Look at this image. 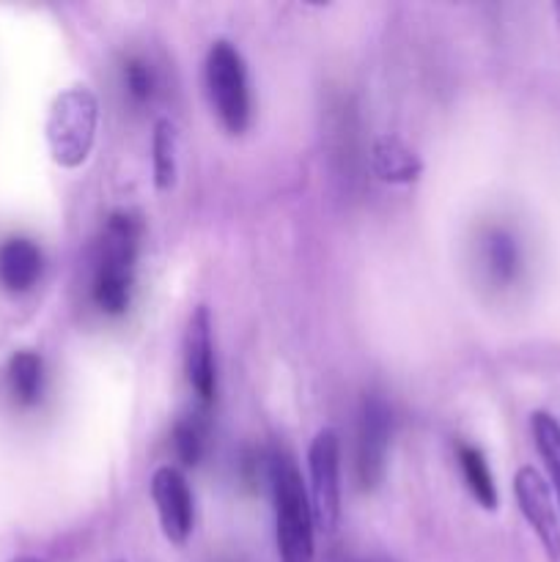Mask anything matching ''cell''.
<instances>
[{"instance_id":"12","label":"cell","mask_w":560,"mask_h":562,"mask_svg":"<svg viewBox=\"0 0 560 562\" xmlns=\"http://www.w3.org/2000/svg\"><path fill=\"white\" fill-rule=\"evenodd\" d=\"M11 398L20 406H36L44 393V360L36 351H16L5 368Z\"/></svg>"},{"instance_id":"3","label":"cell","mask_w":560,"mask_h":562,"mask_svg":"<svg viewBox=\"0 0 560 562\" xmlns=\"http://www.w3.org/2000/svg\"><path fill=\"white\" fill-rule=\"evenodd\" d=\"M99 126V102L91 88L71 86L49 104L47 146L60 168H80L91 157Z\"/></svg>"},{"instance_id":"6","label":"cell","mask_w":560,"mask_h":562,"mask_svg":"<svg viewBox=\"0 0 560 562\" xmlns=\"http://www.w3.org/2000/svg\"><path fill=\"white\" fill-rule=\"evenodd\" d=\"M514 497L522 516L536 532L538 543L552 562H560V516L549 483L536 467H519L514 475Z\"/></svg>"},{"instance_id":"15","label":"cell","mask_w":560,"mask_h":562,"mask_svg":"<svg viewBox=\"0 0 560 562\" xmlns=\"http://www.w3.org/2000/svg\"><path fill=\"white\" fill-rule=\"evenodd\" d=\"M152 168L157 190H170L176 181V126L168 119H159L154 124Z\"/></svg>"},{"instance_id":"9","label":"cell","mask_w":560,"mask_h":562,"mask_svg":"<svg viewBox=\"0 0 560 562\" xmlns=\"http://www.w3.org/2000/svg\"><path fill=\"white\" fill-rule=\"evenodd\" d=\"M184 371L187 382L195 390L198 401L209 406L217 393V373H214V344H212V313L206 305H198L190 313L184 329Z\"/></svg>"},{"instance_id":"1","label":"cell","mask_w":560,"mask_h":562,"mask_svg":"<svg viewBox=\"0 0 560 562\" xmlns=\"http://www.w3.org/2000/svg\"><path fill=\"white\" fill-rule=\"evenodd\" d=\"M275 499V541L280 562H313V508L300 470L289 456H275L269 467Z\"/></svg>"},{"instance_id":"14","label":"cell","mask_w":560,"mask_h":562,"mask_svg":"<svg viewBox=\"0 0 560 562\" xmlns=\"http://www.w3.org/2000/svg\"><path fill=\"white\" fill-rule=\"evenodd\" d=\"M530 434L536 442L538 456H541L544 467L549 475V488H552L555 499L560 508V423L555 420L549 412H533L530 417Z\"/></svg>"},{"instance_id":"18","label":"cell","mask_w":560,"mask_h":562,"mask_svg":"<svg viewBox=\"0 0 560 562\" xmlns=\"http://www.w3.org/2000/svg\"><path fill=\"white\" fill-rule=\"evenodd\" d=\"M124 82L126 91L132 93V99L137 102H146L154 93V71L143 64L141 58H130L124 64Z\"/></svg>"},{"instance_id":"19","label":"cell","mask_w":560,"mask_h":562,"mask_svg":"<svg viewBox=\"0 0 560 562\" xmlns=\"http://www.w3.org/2000/svg\"><path fill=\"white\" fill-rule=\"evenodd\" d=\"M11 562H42L38 558H16V560H11Z\"/></svg>"},{"instance_id":"4","label":"cell","mask_w":560,"mask_h":562,"mask_svg":"<svg viewBox=\"0 0 560 562\" xmlns=\"http://www.w3.org/2000/svg\"><path fill=\"white\" fill-rule=\"evenodd\" d=\"M206 88L220 124L231 135H242L250 124V88L239 49L220 38L206 53Z\"/></svg>"},{"instance_id":"2","label":"cell","mask_w":560,"mask_h":562,"mask_svg":"<svg viewBox=\"0 0 560 562\" xmlns=\"http://www.w3.org/2000/svg\"><path fill=\"white\" fill-rule=\"evenodd\" d=\"M143 223L132 212H115L108 220L99 258L97 278H93L91 296L97 307L108 316H121L130 307L132 272H135L137 241H141Z\"/></svg>"},{"instance_id":"11","label":"cell","mask_w":560,"mask_h":562,"mask_svg":"<svg viewBox=\"0 0 560 562\" xmlns=\"http://www.w3.org/2000/svg\"><path fill=\"white\" fill-rule=\"evenodd\" d=\"M371 168L388 184H410L423 173V159L401 137L382 135L371 146Z\"/></svg>"},{"instance_id":"17","label":"cell","mask_w":560,"mask_h":562,"mask_svg":"<svg viewBox=\"0 0 560 562\" xmlns=\"http://www.w3.org/2000/svg\"><path fill=\"white\" fill-rule=\"evenodd\" d=\"M173 450L184 467H195L203 456V426L198 417H184L173 428Z\"/></svg>"},{"instance_id":"10","label":"cell","mask_w":560,"mask_h":562,"mask_svg":"<svg viewBox=\"0 0 560 562\" xmlns=\"http://www.w3.org/2000/svg\"><path fill=\"white\" fill-rule=\"evenodd\" d=\"M42 269L44 256L36 241L14 236V239H5L0 245V285L11 294L31 291L36 280L42 278Z\"/></svg>"},{"instance_id":"5","label":"cell","mask_w":560,"mask_h":562,"mask_svg":"<svg viewBox=\"0 0 560 562\" xmlns=\"http://www.w3.org/2000/svg\"><path fill=\"white\" fill-rule=\"evenodd\" d=\"M313 521L322 532H335L340 519V442L333 428H322L307 450Z\"/></svg>"},{"instance_id":"13","label":"cell","mask_w":560,"mask_h":562,"mask_svg":"<svg viewBox=\"0 0 560 562\" xmlns=\"http://www.w3.org/2000/svg\"><path fill=\"white\" fill-rule=\"evenodd\" d=\"M456 459H459L461 475H464L467 488H470L472 497L478 499V505L486 510H497V486H494V477L492 472H489V464L486 459H483L481 450H478L475 445L461 442L459 448H456Z\"/></svg>"},{"instance_id":"8","label":"cell","mask_w":560,"mask_h":562,"mask_svg":"<svg viewBox=\"0 0 560 562\" xmlns=\"http://www.w3.org/2000/svg\"><path fill=\"white\" fill-rule=\"evenodd\" d=\"M152 499L157 505L159 527L170 543H187L192 525H195V510H192V494L184 475L176 467H159L152 475Z\"/></svg>"},{"instance_id":"16","label":"cell","mask_w":560,"mask_h":562,"mask_svg":"<svg viewBox=\"0 0 560 562\" xmlns=\"http://www.w3.org/2000/svg\"><path fill=\"white\" fill-rule=\"evenodd\" d=\"M486 267L494 274V280L508 283L519 272V250L516 241L505 231H492L486 239Z\"/></svg>"},{"instance_id":"7","label":"cell","mask_w":560,"mask_h":562,"mask_svg":"<svg viewBox=\"0 0 560 562\" xmlns=\"http://www.w3.org/2000/svg\"><path fill=\"white\" fill-rule=\"evenodd\" d=\"M388 442H390V409L382 398H366L357 426V456L355 472L362 492H373L382 483L388 470Z\"/></svg>"}]
</instances>
